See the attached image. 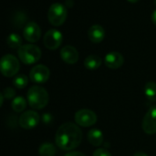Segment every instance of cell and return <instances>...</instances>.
<instances>
[{
  "instance_id": "cell-1",
  "label": "cell",
  "mask_w": 156,
  "mask_h": 156,
  "mask_svg": "<svg viewBox=\"0 0 156 156\" xmlns=\"http://www.w3.org/2000/svg\"><path fill=\"white\" fill-rule=\"evenodd\" d=\"M55 141L59 149L71 151L81 143L82 131L76 124L66 122L58 129Z\"/></svg>"
},
{
  "instance_id": "cell-2",
  "label": "cell",
  "mask_w": 156,
  "mask_h": 156,
  "mask_svg": "<svg viewBox=\"0 0 156 156\" xmlns=\"http://www.w3.org/2000/svg\"><path fill=\"white\" fill-rule=\"evenodd\" d=\"M27 98L29 106L34 109L44 108L49 100L48 93L45 88L39 86H32L28 89L27 94Z\"/></svg>"
},
{
  "instance_id": "cell-3",
  "label": "cell",
  "mask_w": 156,
  "mask_h": 156,
  "mask_svg": "<svg viewBox=\"0 0 156 156\" xmlns=\"http://www.w3.org/2000/svg\"><path fill=\"white\" fill-rule=\"evenodd\" d=\"M17 54L23 63L33 64L41 58V50L34 44H25L18 49Z\"/></svg>"
},
{
  "instance_id": "cell-4",
  "label": "cell",
  "mask_w": 156,
  "mask_h": 156,
  "mask_svg": "<svg viewBox=\"0 0 156 156\" xmlns=\"http://www.w3.org/2000/svg\"><path fill=\"white\" fill-rule=\"evenodd\" d=\"M67 7L61 3L52 4L48 12V18L51 25L53 26H61L67 18Z\"/></svg>"
},
{
  "instance_id": "cell-5",
  "label": "cell",
  "mask_w": 156,
  "mask_h": 156,
  "mask_svg": "<svg viewBox=\"0 0 156 156\" xmlns=\"http://www.w3.org/2000/svg\"><path fill=\"white\" fill-rule=\"evenodd\" d=\"M20 63L19 61L12 54H5L2 57L0 63L1 73L5 77L16 76L19 71Z\"/></svg>"
},
{
  "instance_id": "cell-6",
  "label": "cell",
  "mask_w": 156,
  "mask_h": 156,
  "mask_svg": "<svg viewBox=\"0 0 156 156\" xmlns=\"http://www.w3.org/2000/svg\"><path fill=\"white\" fill-rule=\"evenodd\" d=\"M63 36L58 29H52L46 32L43 38V43L48 50H57L62 43Z\"/></svg>"
},
{
  "instance_id": "cell-7",
  "label": "cell",
  "mask_w": 156,
  "mask_h": 156,
  "mask_svg": "<svg viewBox=\"0 0 156 156\" xmlns=\"http://www.w3.org/2000/svg\"><path fill=\"white\" fill-rule=\"evenodd\" d=\"M75 121L79 126L90 127L97 122V115L90 109H80L75 113Z\"/></svg>"
},
{
  "instance_id": "cell-8",
  "label": "cell",
  "mask_w": 156,
  "mask_h": 156,
  "mask_svg": "<svg viewBox=\"0 0 156 156\" xmlns=\"http://www.w3.org/2000/svg\"><path fill=\"white\" fill-rule=\"evenodd\" d=\"M50 76V71L49 69L43 64H37L34 66L29 73L30 80L33 83L37 84H44L46 83Z\"/></svg>"
},
{
  "instance_id": "cell-9",
  "label": "cell",
  "mask_w": 156,
  "mask_h": 156,
  "mask_svg": "<svg viewBox=\"0 0 156 156\" xmlns=\"http://www.w3.org/2000/svg\"><path fill=\"white\" fill-rule=\"evenodd\" d=\"M40 118L37 112L34 110H28L22 113V115L19 117V126L26 130H31L35 128L39 123Z\"/></svg>"
},
{
  "instance_id": "cell-10",
  "label": "cell",
  "mask_w": 156,
  "mask_h": 156,
  "mask_svg": "<svg viewBox=\"0 0 156 156\" xmlns=\"http://www.w3.org/2000/svg\"><path fill=\"white\" fill-rule=\"evenodd\" d=\"M142 127L146 134L152 135L156 133V105L153 106L145 114Z\"/></svg>"
},
{
  "instance_id": "cell-11",
  "label": "cell",
  "mask_w": 156,
  "mask_h": 156,
  "mask_svg": "<svg viewBox=\"0 0 156 156\" xmlns=\"http://www.w3.org/2000/svg\"><path fill=\"white\" fill-rule=\"evenodd\" d=\"M23 36L26 40L35 43L41 36L40 27L36 22H28L23 29Z\"/></svg>"
},
{
  "instance_id": "cell-12",
  "label": "cell",
  "mask_w": 156,
  "mask_h": 156,
  "mask_svg": "<svg viewBox=\"0 0 156 156\" xmlns=\"http://www.w3.org/2000/svg\"><path fill=\"white\" fill-rule=\"evenodd\" d=\"M124 63V58L122 53L118 51H111L106 54L104 58V63L111 69H118L122 67Z\"/></svg>"
},
{
  "instance_id": "cell-13",
  "label": "cell",
  "mask_w": 156,
  "mask_h": 156,
  "mask_svg": "<svg viewBox=\"0 0 156 156\" xmlns=\"http://www.w3.org/2000/svg\"><path fill=\"white\" fill-rule=\"evenodd\" d=\"M61 59L69 64H74L79 60V52L73 46L66 45L60 50Z\"/></svg>"
},
{
  "instance_id": "cell-14",
  "label": "cell",
  "mask_w": 156,
  "mask_h": 156,
  "mask_svg": "<svg viewBox=\"0 0 156 156\" xmlns=\"http://www.w3.org/2000/svg\"><path fill=\"white\" fill-rule=\"evenodd\" d=\"M88 36L91 42L100 43L105 37V30L101 25H92L88 30Z\"/></svg>"
},
{
  "instance_id": "cell-15",
  "label": "cell",
  "mask_w": 156,
  "mask_h": 156,
  "mask_svg": "<svg viewBox=\"0 0 156 156\" xmlns=\"http://www.w3.org/2000/svg\"><path fill=\"white\" fill-rule=\"evenodd\" d=\"M88 140L90 143L93 146L99 147L103 143V134L102 131L98 129H92L88 132Z\"/></svg>"
},
{
  "instance_id": "cell-16",
  "label": "cell",
  "mask_w": 156,
  "mask_h": 156,
  "mask_svg": "<svg viewBox=\"0 0 156 156\" xmlns=\"http://www.w3.org/2000/svg\"><path fill=\"white\" fill-rule=\"evenodd\" d=\"M102 60L98 55H90L84 61V66L89 70H96L101 65Z\"/></svg>"
},
{
  "instance_id": "cell-17",
  "label": "cell",
  "mask_w": 156,
  "mask_h": 156,
  "mask_svg": "<svg viewBox=\"0 0 156 156\" xmlns=\"http://www.w3.org/2000/svg\"><path fill=\"white\" fill-rule=\"evenodd\" d=\"M144 94L146 98L150 102L156 101V83L154 81H150L145 85L144 87Z\"/></svg>"
},
{
  "instance_id": "cell-18",
  "label": "cell",
  "mask_w": 156,
  "mask_h": 156,
  "mask_svg": "<svg viewBox=\"0 0 156 156\" xmlns=\"http://www.w3.org/2000/svg\"><path fill=\"white\" fill-rule=\"evenodd\" d=\"M6 43L11 49H19L22 46V38L16 33H11L6 37Z\"/></svg>"
},
{
  "instance_id": "cell-19",
  "label": "cell",
  "mask_w": 156,
  "mask_h": 156,
  "mask_svg": "<svg viewBox=\"0 0 156 156\" xmlns=\"http://www.w3.org/2000/svg\"><path fill=\"white\" fill-rule=\"evenodd\" d=\"M57 150L52 143H45L40 145L38 149V154L40 156H55Z\"/></svg>"
},
{
  "instance_id": "cell-20",
  "label": "cell",
  "mask_w": 156,
  "mask_h": 156,
  "mask_svg": "<svg viewBox=\"0 0 156 156\" xmlns=\"http://www.w3.org/2000/svg\"><path fill=\"white\" fill-rule=\"evenodd\" d=\"M12 108L16 112H22L27 107V101L23 97H16L12 101Z\"/></svg>"
},
{
  "instance_id": "cell-21",
  "label": "cell",
  "mask_w": 156,
  "mask_h": 156,
  "mask_svg": "<svg viewBox=\"0 0 156 156\" xmlns=\"http://www.w3.org/2000/svg\"><path fill=\"white\" fill-rule=\"evenodd\" d=\"M28 83V78L27 75L21 74H16L15 78L13 79V85L17 89H23L27 86Z\"/></svg>"
},
{
  "instance_id": "cell-22",
  "label": "cell",
  "mask_w": 156,
  "mask_h": 156,
  "mask_svg": "<svg viewBox=\"0 0 156 156\" xmlns=\"http://www.w3.org/2000/svg\"><path fill=\"white\" fill-rule=\"evenodd\" d=\"M14 25L17 26V28H20L21 26L24 25L25 21L27 20V16L24 12L17 11L14 14V17L12 18Z\"/></svg>"
},
{
  "instance_id": "cell-23",
  "label": "cell",
  "mask_w": 156,
  "mask_h": 156,
  "mask_svg": "<svg viewBox=\"0 0 156 156\" xmlns=\"http://www.w3.org/2000/svg\"><path fill=\"white\" fill-rule=\"evenodd\" d=\"M2 94L5 99H11L16 96V91L12 87H7L4 90V92Z\"/></svg>"
},
{
  "instance_id": "cell-24",
  "label": "cell",
  "mask_w": 156,
  "mask_h": 156,
  "mask_svg": "<svg viewBox=\"0 0 156 156\" xmlns=\"http://www.w3.org/2000/svg\"><path fill=\"white\" fill-rule=\"evenodd\" d=\"M93 156H112L111 153L109 151H107L106 149L103 148H99L97 149L94 153H93Z\"/></svg>"
},
{
  "instance_id": "cell-25",
  "label": "cell",
  "mask_w": 156,
  "mask_h": 156,
  "mask_svg": "<svg viewBox=\"0 0 156 156\" xmlns=\"http://www.w3.org/2000/svg\"><path fill=\"white\" fill-rule=\"evenodd\" d=\"M53 120V117L52 115L48 114V113H45L42 115V122L46 125H49Z\"/></svg>"
},
{
  "instance_id": "cell-26",
  "label": "cell",
  "mask_w": 156,
  "mask_h": 156,
  "mask_svg": "<svg viewBox=\"0 0 156 156\" xmlns=\"http://www.w3.org/2000/svg\"><path fill=\"white\" fill-rule=\"evenodd\" d=\"M65 156H86L84 154L80 153V152H70L68 153Z\"/></svg>"
},
{
  "instance_id": "cell-27",
  "label": "cell",
  "mask_w": 156,
  "mask_h": 156,
  "mask_svg": "<svg viewBox=\"0 0 156 156\" xmlns=\"http://www.w3.org/2000/svg\"><path fill=\"white\" fill-rule=\"evenodd\" d=\"M73 4H74V2H73L72 0H66V2H65L66 7H67V6H69V7H71V6H73Z\"/></svg>"
},
{
  "instance_id": "cell-28",
  "label": "cell",
  "mask_w": 156,
  "mask_h": 156,
  "mask_svg": "<svg viewBox=\"0 0 156 156\" xmlns=\"http://www.w3.org/2000/svg\"><path fill=\"white\" fill-rule=\"evenodd\" d=\"M152 21H153V23L156 26V10H154L153 12V14H152Z\"/></svg>"
},
{
  "instance_id": "cell-29",
  "label": "cell",
  "mask_w": 156,
  "mask_h": 156,
  "mask_svg": "<svg viewBox=\"0 0 156 156\" xmlns=\"http://www.w3.org/2000/svg\"><path fill=\"white\" fill-rule=\"evenodd\" d=\"M133 156H148L146 154L143 153V152H138V153H135Z\"/></svg>"
},
{
  "instance_id": "cell-30",
  "label": "cell",
  "mask_w": 156,
  "mask_h": 156,
  "mask_svg": "<svg viewBox=\"0 0 156 156\" xmlns=\"http://www.w3.org/2000/svg\"><path fill=\"white\" fill-rule=\"evenodd\" d=\"M4 96H3V94H1L0 95V99H1V101H0V106H2L3 105V102H4Z\"/></svg>"
},
{
  "instance_id": "cell-31",
  "label": "cell",
  "mask_w": 156,
  "mask_h": 156,
  "mask_svg": "<svg viewBox=\"0 0 156 156\" xmlns=\"http://www.w3.org/2000/svg\"><path fill=\"white\" fill-rule=\"evenodd\" d=\"M129 2H131V3H136V2H138L139 0H128Z\"/></svg>"
},
{
  "instance_id": "cell-32",
  "label": "cell",
  "mask_w": 156,
  "mask_h": 156,
  "mask_svg": "<svg viewBox=\"0 0 156 156\" xmlns=\"http://www.w3.org/2000/svg\"><path fill=\"white\" fill-rule=\"evenodd\" d=\"M154 5H155V6H156V0H154Z\"/></svg>"
}]
</instances>
